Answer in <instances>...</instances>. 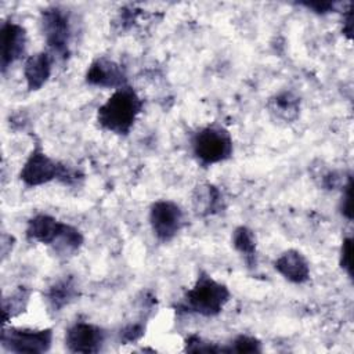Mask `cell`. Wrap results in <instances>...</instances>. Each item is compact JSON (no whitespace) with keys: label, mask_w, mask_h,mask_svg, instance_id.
I'll list each match as a JSON object with an SVG mask.
<instances>
[{"label":"cell","mask_w":354,"mask_h":354,"mask_svg":"<svg viewBox=\"0 0 354 354\" xmlns=\"http://www.w3.org/2000/svg\"><path fill=\"white\" fill-rule=\"evenodd\" d=\"M65 163L48 156L40 142H36L25 160L19 178L26 187H39L54 180H59Z\"/></svg>","instance_id":"6"},{"label":"cell","mask_w":354,"mask_h":354,"mask_svg":"<svg viewBox=\"0 0 354 354\" xmlns=\"http://www.w3.org/2000/svg\"><path fill=\"white\" fill-rule=\"evenodd\" d=\"M192 206L198 216H214L225 209V199L218 187L205 183L195 187L192 192Z\"/></svg>","instance_id":"13"},{"label":"cell","mask_w":354,"mask_h":354,"mask_svg":"<svg viewBox=\"0 0 354 354\" xmlns=\"http://www.w3.org/2000/svg\"><path fill=\"white\" fill-rule=\"evenodd\" d=\"M300 4L310 8L311 11H314L317 14L332 12L335 10V6H336L335 3H330V1H303Z\"/></svg>","instance_id":"25"},{"label":"cell","mask_w":354,"mask_h":354,"mask_svg":"<svg viewBox=\"0 0 354 354\" xmlns=\"http://www.w3.org/2000/svg\"><path fill=\"white\" fill-rule=\"evenodd\" d=\"M28 43L26 30L18 22L11 19L4 21L0 28V66L1 72L6 71L21 59L25 54Z\"/></svg>","instance_id":"9"},{"label":"cell","mask_w":354,"mask_h":354,"mask_svg":"<svg viewBox=\"0 0 354 354\" xmlns=\"http://www.w3.org/2000/svg\"><path fill=\"white\" fill-rule=\"evenodd\" d=\"M261 342L249 335L236 336L228 346L224 347V353H261Z\"/></svg>","instance_id":"20"},{"label":"cell","mask_w":354,"mask_h":354,"mask_svg":"<svg viewBox=\"0 0 354 354\" xmlns=\"http://www.w3.org/2000/svg\"><path fill=\"white\" fill-rule=\"evenodd\" d=\"M267 109L274 119L292 123L300 115V98L293 91L283 90L268 98Z\"/></svg>","instance_id":"16"},{"label":"cell","mask_w":354,"mask_h":354,"mask_svg":"<svg viewBox=\"0 0 354 354\" xmlns=\"http://www.w3.org/2000/svg\"><path fill=\"white\" fill-rule=\"evenodd\" d=\"M30 293H32L30 289H28L25 286H18L8 296L3 297V300H1L3 324L8 322L11 318L19 315L21 313H24L26 310Z\"/></svg>","instance_id":"19"},{"label":"cell","mask_w":354,"mask_h":354,"mask_svg":"<svg viewBox=\"0 0 354 354\" xmlns=\"http://www.w3.org/2000/svg\"><path fill=\"white\" fill-rule=\"evenodd\" d=\"M83 242H84V236L80 232V230H77L76 227L68 223H64L61 232L58 234L57 239L51 243L50 248L54 250V253L58 257L68 259L75 256L80 250V248L83 246Z\"/></svg>","instance_id":"17"},{"label":"cell","mask_w":354,"mask_h":354,"mask_svg":"<svg viewBox=\"0 0 354 354\" xmlns=\"http://www.w3.org/2000/svg\"><path fill=\"white\" fill-rule=\"evenodd\" d=\"M192 153L202 166H213L228 160L234 152L231 133L220 124L199 129L191 140Z\"/></svg>","instance_id":"3"},{"label":"cell","mask_w":354,"mask_h":354,"mask_svg":"<svg viewBox=\"0 0 354 354\" xmlns=\"http://www.w3.org/2000/svg\"><path fill=\"white\" fill-rule=\"evenodd\" d=\"M40 30L53 58L65 61L71 55L72 22L69 12L61 7H48L40 12Z\"/></svg>","instance_id":"4"},{"label":"cell","mask_w":354,"mask_h":354,"mask_svg":"<svg viewBox=\"0 0 354 354\" xmlns=\"http://www.w3.org/2000/svg\"><path fill=\"white\" fill-rule=\"evenodd\" d=\"M231 241H232V246L235 248L236 252H239L242 254L246 264L249 267H254L256 266V236H254V232L250 228L245 227V225H239L234 230Z\"/></svg>","instance_id":"18"},{"label":"cell","mask_w":354,"mask_h":354,"mask_svg":"<svg viewBox=\"0 0 354 354\" xmlns=\"http://www.w3.org/2000/svg\"><path fill=\"white\" fill-rule=\"evenodd\" d=\"M351 198H353V178H351V176H348L347 183L343 185V195H342V201H340V212L347 220L353 218Z\"/></svg>","instance_id":"24"},{"label":"cell","mask_w":354,"mask_h":354,"mask_svg":"<svg viewBox=\"0 0 354 354\" xmlns=\"http://www.w3.org/2000/svg\"><path fill=\"white\" fill-rule=\"evenodd\" d=\"M274 267L286 281L296 285L304 283L310 278V263L306 256L296 249H288L281 253Z\"/></svg>","instance_id":"11"},{"label":"cell","mask_w":354,"mask_h":354,"mask_svg":"<svg viewBox=\"0 0 354 354\" xmlns=\"http://www.w3.org/2000/svg\"><path fill=\"white\" fill-rule=\"evenodd\" d=\"M149 224L160 242H170L184 227V212L173 201L159 199L149 207Z\"/></svg>","instance_id":"7"},{"label":"cell","mask_w":354,"mask_h":354,"mask_svg":"<svg viewBox=\"0 0 354 354\" xmlns=\"http://www.w3.org/2000/svg\"><path fill=\"white\" fill-rule=\"evenodd\" d=\"M351 32H353V11H351V6L346 12V18H344V26H343V33L351 39Z\"/></svg>","instance_id":"26"},{"label":"cell","mask_w":354,"mask_h":354,"mask_svg":"<svg viewBox=\"0 0 354 354\" xmlns=\"http://www.w3.org/2000/svg\"><path fill=\"white\" fill-rule=\"evenodd\" d=\"M54 58L48 51L29 55L24 64V77L29 91L40 90L50 79Z\"/></svg>","instance_id":"12"},{"label":"cell","mask_w":354,"mask_h":354,"mask_svg":"<svg viewBox=\"0 0 354 354\" xmlns=\"http://www.w3.org/2000/svg\"><path fill=\"white\" fill-rule=\"evenodd\" d=\"M79 297V286L72 275L58 278L44 292V301L47 307L58 313Z\"/></svg>","instance_id":"15"},{"label":"cell","mask_w":354,"mask_h":354,"mask_svg":"<svg viewBox=\"0 0 354 354\" xmlns=\"http://www.w3.org/2000/svg\"><path fill=\"white\" fill-rule=\"evenodd\" d=\"M105 330L94 324L77 321L68 328L65 346L71 353H98L105 343Z\"/></svg>","instance_id":"8"},{"label":"cell","mask_w":354,"mask_h":354,"mask_svg":"<svg viewBox=\"0 0 354 354\" xmlns=\"http://www.w3.org/2000/svg\"><path fill=\"white\" fill-rule=\"evenodd\" d=\"M145 335V324L142 321H134L126 324L120 332H119V339L123 344L134 343L140 340Z\"/></svg>","instance_id":"22"},{"label":"cell","mask_w":354,"mask_h":354,"mask_svg":"<svg viewBox=\"0 0 354 354\" xmlns=\"http://www.w3.org/2000/svg\"><path fill=\"white\" fill-rule=\"evenodd\" d=\"M144 102L129 84L112 91L97 111L98 126L116 136H127L142 112Z\"/></svg>","instance_id":"1"},{"label":"cell","mask_w":354,"mask_h":354,"mask_svg":"<svg viewBox=\"0 0 354 354\" xmlns=\"http://www.w3.org/2000/svg\"><path fill=\"white\" fill-rule=\"evenodd\" d=\"M54 332L51 328L30 329V328H3L0 343L7 351L22 354H39L51 348Z\"/></svg>","instance_id":"5"},{"label":"cell","mask_w":354,"mask_h":354,"mask_svg":"<svg viewBox=\"0 0 354 354\" xmlns=\"http://www.w3.org/2000/svg\"><path fill=\"white\" fill-rule=\"evenodd\" d=\"M353 239L350 236L344 238L342 242V248H340V259H339V264L340 267L347 272V275L351 278L353 277V266H351V260H353Z\"/></svg>","instance_id":"23"},{"label":"cell","mask_w":354,"mask_h":354,"mask_svg":"<svg viewBox=\"0 0 354 354\" xmlns=\"http://www.w3.org/2000/svg\"><path fill=\"white\" fill-rule=\"evenodd\" d=\"M84 80L93 87L112 90L127 84L124 68L108 57H97L93 59L86 71Z\"/></svg>","instance_id":"10"},{"label":"cell","mask_w":354,"mask_h":354,"mask_svg":"<svg viewBox=\"0 0 354 354\" xmlns=\"http://www.w3.org/2000/svg\"><path fill=\"white\" fill-rule=\"evenodd\" d=\"M231 299L227 285L214 279L206 271H201L192 288H189L177 304L180 311L202 317L218 315Z\"/></svg>","instance_id":"2"},{"label":"cell","mask_w":354,"mask_h":354,"mask_svg":"<svg viewBox=\"0 0 354 354\" xmlns=\"http://www.w3.org/2000/svg\"><path fill=\"white\" fill-rule=\"evenodd\" d=\"M62 225L64 223L58 218L46 213H37L28 220L25 234L30 242L51 246V243L61 232Z\"/></svg>","instance_id":"14"},{"label":"cell","mask_w":354,"mask_h":354,"mask_svg":"<svg viewBox=\"0 0 354 354\" xmlns=\"http://www.w3.org/2000/svg\"><path fill=\"white\" fill-rule=\"evenodd\" d=\"M185 351H189V353H224V347H220L212 342H206L198 335H189L185 339Z\"/></svg>","instance_id":"21"}]
</instances>
